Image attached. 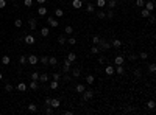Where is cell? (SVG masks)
<instances>
[{
	"label": "cell",
	"instance_id": "6da1fadb",
	"mask_svg": "<svg viewBox=\"0 0 156 115\" xmlns=\"http://www.w3.org/2000/svg\"><path fill=\"white\" fill-rule=\"evenodd\" d=\"M94 98V90H91V89H86V90L83 92V101H89Z\"/></svg>",
	"mask_w": 156,
	"mask_h": 115
},
{
	"label": "cell",
	"instance_id": "7a4b0ae2",
	"mask_svg": "<svg viewBox=\"0 0 156 115\" xmlns=\"http://www.w3.org/2000/svg\"><path fill=\"white\" fill-rule=\"evenodd\" d=\"M98 45H100V50H103V52H106V50L111 48V42H108V41H105V39H100Z\"/></svg>",
	"mask_w": 156,
	"mask_h": 115
},
{
	"label": "cell",
	"instance_id": "3957f363",
	"mask_svg": "<svg viewBox=\"0 0 156 115\" xmlns=\"http://www.w3.org/2000/svg\"><path fill=\"white\" fill-rule=\"evenodd\" d=\"M27 62L30 64V65H36V64L39 62V58H37L36 54H30V56L27 58Z\"/></svg>",
	"mask_w": 156,
	"mask_h": 115
},
{
	"label": "cell",
	"instance_id": "277c9868",
	"mask_svg": "<svg viewBox=\"0 0 156 115\" xmlns=\"http://www.w3.org/2000/svg\"><path fill=\"white\" fill-rule=\"evenodd\" d=\"M70 69H72V62L66 58V59H64V67H62V72H64V73H69Z\"/></svg>",
	"mask_w": 156,
	"mask_h": 115
},
{
	"label": "cell",
	"instance_id": "5b68a950",
	"mask_svg": "<svg viewBox=\"0 0 156 115\" xmlns=\"http://www.w3.org/2000/svg\"><path fill=\"white\" fill-rule=\"evenodd\" d=\"M24 42H25V44H28V45H33L36 42V39H35V36H33V34H27V36L24 37Z\"/></svg>",
	"mask_w": 156,
	"mask_h": 115
},
{
	"label": "cell",
	"instance_id": "8992f818",
	"mask_svg": "<svg viewBox=\"0 0 156 115\" xmlns=\"http://www.w3.org/2000/svg\"><path fill=\"white\" fill-rule=\"evenodd\" d=\"M123 62H125L123 54H117V56L114 58V64H116V65H123Z\"/></svg>",
	"mask_w": 156,
	"mask_h": 115
},
{
	"label": "cell",
	"instance_id": "52a82bcc",
	"mask_svg": "<svg viewBox=\"0 0 156 115\" xmlns=\"http://www.w3.org/2000/svg\"><path fill=\"white\" fill-rule=\"evenodd\" d=\"M47 22H48V25H50L52 28H56L58 25H60V22H58L55 17H48V16H47Z\"/></svg>",
	"mask_w": 156,
	"mask_h": 115
},
{
	"label": "cell",
	"instance_id": "ba28073f",
	"mask_svg": "<svg viewBox=\"0 0 156 115\" xmlns=\"http://www.w3.org/2000/svg\"><path fill=\"white\" fill-rule=\"evenodd\" d=\"M50 106H52L53 109H58L61 106V101L58 100V98H52V101H50Z\"/></svg>",
	"mask_w": 156,
	"mask_h": 115
},
{
	"label": "cell",
	"instance_id": "9c48e42d",
	"mask_svg": "<svg viewBox=\"0 0 156 115\" xmlns=\"http://www.w3.org/2000/svg\"><path fill=\"white\" fill-rule=\"evenodd\" d=\"M83 6V0H72V8L75 10H80Z\"/></svg>",
	"mask_w": 156,
	"mask_h": 115
},
{
	"label": "cell",
	"instance_id": "30bf717a",
	"mask_svg": "<svg viewBox=\"0 0 156 115\" xmlns=\"http://www.w3.org/2000/svg\"><path fill=\"white\" fill-rule=\"evenodd\" d=\"M114 73L123 75V73H125V67H123V65H116V67H114Z\"/></svg>",
	"mask_w": 156,
	"mask_h": 115
},
{
	"label": "cell",
	"instance_id": "8fae6325",
	"mask_svg": "<svg viewBox=\"0 0 156 115\" xmlns=\"http://www.w3.org/2000/svg\"><path fill=\"white\" fill-rule=\"evenodd\" d=\"M144 8H145V10H148V11H153V10H155V2H153V0L147 2L145 5H144Z\"/></svg>",
	"mask_w": 156,
	"mask_h": 115
},
{
	"label": "cell",
	"instance_id": "7c38bea8",
	"mask_svg": "<svg viewBox=\"0 0 156 115\" xmlns=\"http://www.w3.org/2000/svg\"><path fill=\"white\" fill-rule=\"evenodd\" d=\"M105 73H106V75H109V76H111V75H114V67H112V65H109V64H108V65L105 67Z\"/></svg>",
	"mask_w": 156,
	"mask_h": 115
},
{
	"label": "cell",
	"instance_id": "4fadbf2b",
	"mask_svg": "<svg viewBox=\"0 0 156 115\" xmlns=\"http://www.w3.org/2000/svg\"><path fill=\"white\" fill-rule=\"evenodd\" d=\"M37 14L39 16H47V8H45L44 5H41L39 8H37Z\"/></svg>",
	"mask_w": 156,
	"mask_h": 115
},
{
	"label": "cell",
	"instance_id": "5bb4252c",
	"mask_svg": "<svg viewBox=\"0 0 156 115\" xmlns=\"http://www.w3.org/2000/svg\"><path fill=\"white\" fill-rule=\"evenodd\" d=\"M111 47H114V48H120V47H122V41H120V39L111 41Z\"/></svg>",
	"mask_w": 156,
	"mask_h": 115
},
{
	"label": "cell",
	"instance_id": "9a60e30c",
	"mask_svg": "<svg viewBox=\"0 0 156 115\" xmlns=\"http://www.w3.org/2000/svg\"><path fill=\"white\" fill-rule=\"evenodd\" d=\"M48 79H50V76L47 73H42V75H39V79L37 81H39V83H47Z\"/></svg>",
	"mask_w": 156,
	"mask_h": 115
},
{
	"label": "cell",
	"instance_id": "2e32d148",
	"mask_svg": "<svg viewBox=\"0 0 156 115\" xmlns=\"http://www.w3.org/2000/svg\"><path fill=\"white\" fill-rule=\"evenodd\" d=\"M27 87H28V86H27L25 83H19V84H17V87H16V89H17L19 92H27Z\"/></svg>",
	"mask_w": 156,
	"mask_h": 115
},
{
	"label": "cell",
	"instance_id": "e0dca14e",
	"mask_svg": "<svg viewBox=\"0 0 156 115\" xmlns=\"http://www.w3.org/2000/svg\"><path fill=\"white\" fill-rule=\"evenodd\" d=\"M28 25H30V30H36V27H37L36 19H28Z\"/></svg>",
	"mask_w": 156,
	"mask_h": 115
},
{
	"label": "cell",
	"instance_id": "ac0fdd59",
	"mask_svg": "<svg viewBox=\"0 0 156 115\" xmlns=\"http://www.w3.org/2000/svg\"><path fill=\"white\" fill-rule=\"evenodd\" d=\"M58 86H60V81H55V79L50 81V89H52V90H56Z\"/></svg>",
	"mask_w": 156,
	"mask_h": 115
},
{
	"label": "cell",
	"instance_id": "d6986e66",
	"mask_svg": "<svg viewBox=\"0 0 156 115\" xmlns=\"http://www.w3.org/2000/svg\"><path fill=\"white\" fill-rule=\"evenodd\" d=\"M80 75H81V70H80L78 67H73V69H72V76H73V78H78Z\"/></svg>",
	"mask_w": 156,
	"mask_h": 115
},
{
	"label": "cell",
	"instance_id": "ffe728a7",
	"mask_svg": "<svg viewBox=\"0 0 156 115\" xmlns=\"http://www.w3.org/2000/svg\"><path fill=\"white\" fill-rule=\"evenodd\" d=\"M50 34V30L47 28V27H44V28H41V36L42 37H47Z\"/></svg>",
	"mask_w": 156,
	"mask_h": 115
},
{
	"label": "cell",
	"instance_id": "44dd1931",
	"mask_svg": "<svg viewBox=\"0 0 156 115\" xmlns=\"http://www.w3.org/2000/svg\"><path fill=\"white\" fill-rule=\"evenodd\" d=\"M75 90H77L78 93H83L84 90H86V87H84V84H77V86H75Z\"/></svg>",
	"mask_w": 156,
	"mask_h": 115
},
{
	"label": "cell",
	"instance_id": "7402d4cb",
	"mask_svg": "<svg viewBox=\"0 0 156 115\" xmlns=\"http://www.w3.org/2000/svg\"><path fill=\"white\" fill-rule=\"evenodd\" d=\"M56 64H58V59L52 56V58H48V65H52V67H56Z\"/></svg>",
	"mask_w": 156,
	"mask_h": 115
},
{
	"label": "cell",
	"instance_id": "603a6c76",
	"mask_svg": "<svg viewBox=\"0 0 156 115\" xmlns=\"http://www.w3.org/2000/svg\"><path fill=\"white\" fill-rule=\"evenodd\" d=\"M106 5L109 6V10H112V8H116V6H117V0H108Z\"/></svg>",
	"mask_w": 156,
	"mask_h": 115
},
{
	"label": "cell",
	"instance_id": "cb8c5ba5",
	"mask_svg": "<svg viewBox=\"0 0 156 115\" xmlns=\"http://www.w3.org/2000/svg\"><path fill=\"white\" fill-rule=\"evenodd\" d=\"M62 16H64V11H62L61 8H56V10H55V17H62Z\"/></svg>",
	"mask_w": 156,
	"mask_h": 115
},
{
	"label": "cell",
	"instance_id": "d4e9b609",
	"mask_svg": "<svg viewBox=\"0 0 156 115\" xmlns=\"http://www.w3.org/2000/svg\"><path fill=\"white\" fill-rule=\"evenodd\" d=\"M147 107H148L150 110H153L156 107V103H155V100H150V101H147Z\"/></svg>",
	"mask_w": 156,
	"mask_h": 115
},
{
	"label": "cell",
	"instance_id": "484cf974",
	"mask_svg": "<svg viewBox=\"0 0 156 115\" xmlns=\"http://www.w3.org/2000/svg\"><path fill=\"white\" fill-rule=\"evenodd\" d=\"M10 62H11V58L8 56V54H5V56L2 58V64H3V65H8Z\"/></svg>",
	"mask_w": 156,
	"mask_h": 115
},
{
	"label": "cell",
	"instance_id": "4316f807",
	"mask_svg": "<svg viewBox=\"0 0 156 115\" xmlns=\"http://www.w3.org/2000/svg\"><path fill=\"white\" fill-rule=\"evenodd\" d=\"M64 33H66L67 36H72V33H73V28L70 27V25H67V27L64 28Z\"/></svg>",
	"mask_w": 156,
	"mask_h": 115
},
{
	"label": "cell",
	"instance_id": "83f0119b",
	"mask_svg": "<svg viewBox=\"0 0 156 115\" xmlns=\"http://www.w3.org/2000/svg\"><path fill=\"white\" fill-rule=\"evenodd\" d=\"M28 87H30V89H33V90H36V89L39 87V84H37V81H35V79H33L31 83L28 84Z\"/></svg>",
	"mask_w": 156,
	"mask_h": 115
},
{
	"label": "cell",
	"instance_id": "f1b7e54d",
	"mask_svg": "<svg viewBox=\"0 0 156 115\" xmlns=\"http://www.w3.org/2000/svg\"><path fill=\"white\" fill-rule=\"evenodd\" d=\"M86 10H87V12H94L95 11V5H94V3H87Z\"/></svg>",
	"mask_w": 156,
	"mask_h": 115
},
{
	"label": "cell",
	"instance_id": "f546056e",
	"mask_svg": "<svg viewBox=\"0 0 156 115\" xmlns=\"http://www.w3.org/2000/svg\"><path fill=\"white\" fill-rule=\"evenodd\" d=\"M141 14H142V17H150V14H151V11H148V10H145V8H142V11H141Z\"/></svg>",
	"mask_w": 156,
	"mask_h": 115
},
{
	"label": "cell",
	"instance_id": "4dcf8cb0",
	"mask_svg": "<svg viewBox=\"0 0 156 115\" xmlns=\"http://www.w3.org/2000/svg\"><path fill=\"white\" fill-rule=\"evenodd\" d=\"M67 59H69L70 62H75V61H77V54H75V53H69V54H67Z\"/></svg>",
	"mask_w": 156,
	"mask_h": 115
},
{
	"label": "cell",
	"instance_id": "1f68e13d",
	"mask_svg": "<svg viewBox=\"0 0 156 115\" xmlns=\"http://www.w3.org/2000/svg\"><path fill=\"white\" fill-rule=\"evenodd\" d=\"M94 81H95L94 75H87V76H86V83H87V84H94Z\"/></svg>",
	"mask_w": 156,
	"mask_h": 115
},
{
	"label": "cell",
	"instance_id": "d6a6232c",
	"mask_svg": "<svg viewBox=\"0 0 156 115\" xmlns=\"http://www.w3.org/2000/svg\"><path fill=\"white\" fill-rule=\"evenodd\" d=\"M98 8H103V6H106V0H97V3H95Z\"/></svg>",
	"mask_w": 156,
	"mask_h": 115
},
{
	"label": "cell",
	"instance_id": "836d02e7",
	"mask_svg": "<svg viewBox=\"0 0 156 115\" xmlns=\"http://www.w3.org/2000/svg\"><path fill=\"white\" fill-rule=\"evenodd\" d=\"M39 61H41V64H44V65H48V58L47 56H41Z\"/></svg>",
	"mask_w": 156,
	"mask_h": 115
},
{
	"label": "cell",
	"instance_id": "e575fe53",
	"mask_svg": "<svg viewBox=\"0 0 156 115\" xmlns=\"http://www.w3.org/2000/svg\"><path fill=\"white\" fill-rule=\"evenodd\" d=\"M58 42H60L61 45H62V44H66V42H67V39H66V36H64V34H60V37H58Z\"/></svg>",
	"mask_w": 156,
	"mask_h": 115
},
{
	"label": "cell",
	"instance_id": "d590c367",
	"mask_svg": "<svg viewBox=\"0 0 156 115\" xmlns=\"http://www.w3.org/2000/svg\"><path fill=\"white\" fill-rule=\"evenodd\" d=\"M137 56H139V58H141V59H142V61H145V59H147V58H148V53H147V52H142V53H139V54H137Z\"/></svg>",
	"mask_w": 156,
	"mask_h": 115
},
{
	"label": "cell",
	"instance_id": "8d00e7d4",
	"mask_svg": "<svg viewBox=\"0 0 156 115\" xmlns=\"http://www.w3.org/2000/svg\"><path fill=\"white\" fill-rule=\"evenodd\" d=\"M145 5V0H136V6L137 8H144Z\"/></svg>",
	"mask_w": 156,
	"mask_h": 115
},
{
	"label": "cell",
	"instance_id": "74e56055",
	"mask_svg": "<svg viewBox=\"0 0 156 115\" xmlns=\"http://www.w3.org/2000/svg\"><path fill=\"white\" fill-rule=\"evenodd\" d=\"M98 52H100V48H98L97 45H94V47L91 48V53H92V54H98Z\"/></svg>",
	"mask_w": 156,
	"mask_h": 115
},
{
	"label": "cell",
	"instance_id": "f35d334b",
	"mask_svg": "<svg viewBox=\"0 0 156 115\" xmlns=\"http://www.w3.org/2000/svg\"><path fill=\"white\" fill-rule=\"evenodd\" d=\"M45 114H47V115L53 114V107H52V106H45Z\"/></svg>",
	"mask_w": 156,
	"mask_h": 115
},
{
	"label": "cell",
	"instance_id": "ab89813d",
	"mask_svg": "<svg viewBox=\"0 0 156 115\" xmlns=\"http://www.w3.org/2000/svg\"><path fill=\"white\" fill-rule=\"evenodd\" d=\"M52 79H55V81H60V79H61V75L58 73V72H55V73L52 75Z\"/></svg>",
	"mask_w": 156,
	"mask_h": 115
},
{
	"label": "cell",
	"instance_id": "60d3db41",
	"mask_svg": "<svg viewBox=\"0 0 156 115\" xmlns=\"http://www.w3.org/2000/svg\"><path fill=\"white\" fill-rule=\"evenodd\" d=\"M97 17H98V19H105V17H106V12H105V11H98V12H97Z\"/></svg>",
	"mask_w": 156,
	"mask_h": 115
},
{
	"label": "cell",
	"instance_id": "b9f144b4",
	"mask_svg": "<svg viewBox=\"0 0 156 115\" xmlns=\"http://www.w3.org/2000/svg\"><path fill=\"white\" fill-rule=\"evenodd\" d=\"M14 25H16V27H17V28H20V27H22V25H24V22H22V19H16V22H14Z\"/></svg>",
	"mask_w": 156,
	"mask_h": 115
},
{
	"label": "cell",
	"instance_id": "7bdbcfd3",
	"mask_svg": "<svg viewBox=\"0 0 156 115\" xmlns=\"http://www.w3.org/2000/svg\"><path fill=\"white\" fill-rule=\"evenodd\" d=\"M67 42H69L70 45H75V44H77V39H75V37H72V36H70L69 39H67Z\"/></svg>",
	"mask_w": 156,
	"mask_h": 115
},
{
	"label": "cell",
	"instance_id": "ee69618b",
	"mask_svg": "<svg viewBox=\"0 0 156 115\" xmlns=\"http://www.w3.org/2000/svg\"><path fill=\"white\" fill-rule=\"evenodd\" d=\"M98 42H100V37H98V36H94V37H92V44H94V45H98Z\"/></svg>",
	"mask_w": 156,
	"mask_h": 115
},
{
	"label": "cell",
	"instance_id": "f6af8a7d",
	"mask_svg": "<svg viewBox=\"0 0 156 115\" xmlns=\"http://www.w3.org/2000/svg\"><path fill=\"white\" fill-rule=\"evenodd\" d=\"M36 104H28V110H30V112H36Z\"/></svg>",
	"mask_w": 156,
	"mask_h": 115
},
{
	"label": "cell",
	"instance_id": "bcb514c9",
	"mask_svg": "<svg viewBox=\"0 0 156 115\" xmlns=\"http://www.w3.org/2000/svg\"><path fill=\"white\" fill-rule=\"evenodd\" d=\"M31 79L37 81V79H39V73H37V72H33V73H31Z\"/></svg>",
	"mask_w": 156,
	"mask_h": 115
},
{
	"label": "cell",
	"instance_id": "7dc6e473",
	"mask_svg": "<svg viewBox=\"0 0 156 115\" xmlns=\"http://www.w3.org/2000/svg\"><path fill=\"white\" fill-rule=\"evenodd\" d=\"M19 62H20V64H22V65H25V64H27V58H25V56H24V54H22V56H20V58H19Z\"/></svg>",
	"mask_w": 156,
	"mask_h": 115
},
{
	"label": "cell",
	"instance_id": "c3c4849f",
	"mask_svg": "<svg viewBox=\"0 0 156 115\" xmlns=\"http://www.w3.org/2000/svg\"><path fill=\"white\" fill-rule=\"evenodd\" d=\"M24 5L27 6V8H30L33 5V0H24Z\"/></svg>",
	"mask_w": 156,
	"mask_h": 115
},
{
	"label": "cell",
	"instance_id": "681fc988",
	"mask_svg": "<svg viewBox=\"0 0 156 115\" xmlns=\"http://www.w3.org/2000/svg\"><path fill=\"white\" fill-rule=\"evenodd\" d=\"M106 17H108V19H112V17H114V11L109 10V11L106 12Z\"/></svg>",
	"mask_w": 156,
	"mask_h": 115
},
{
	"label": "cell",
	"instance_id": "f907efd6",
	"mask_svg": "<svg viewBox=\"0 0 156 115\" xmlns=\"http://www.w3.org/2000/svg\"><path fill=\"white\" fill-rule=\"evenodd\" d=\"M61 79H64V81H66V83H69V81H70V79H72V76H70V75H67V73H66V75H64V76H62V78H61Z\"/></svg>",
	"mask_w": 156,
	"mask_h": 115
},
{
	"label": "cell",
	"instance_id": "816d5d0a",
	"mask_svg": "<svg viewBox=\"0 0 156 115\" xmlns=\"http://www.w3.org/2000/svg\"><path fill=\"white\" fill-rule=\"evenodd\" d=\"M148 69H150L151 73H155V72H156V64H150V65H148Z\"/></svg>",
	"mask_w": 156,
	"mask_h": 115
},
{
	"label": "cell",
	"instance_id": "f5cc1de1",
	"mask_svg": "<svg viewBox=\"0 0 156 115\" xmlns=\"http://www.w3.org/2000/svg\"><path fill=\"white\" fill-rule=\"evenodd\" d=\"M137 58H139L137 54H130V56H128V59H130V61H136Z\"/></svg>",
	"mask_w": 156,
	"mask_h": 115
},
{
	"label": "cell",
	"instance_id": "db71d44e",
	"mask_svg": "<svg viewBox=\"0 0 156 115\" xmlns=\"http://www.w3.org/2000/svg\"><path fill=\"white\" fill-rule=\"evenodd\" d=\"M5 6H6V0H0V10H3Z\"/></svg>",
	"mask_w": 156,
	"mask_h": 115
},
{
	"label": "cell",
	"instance_id": "11a10c76",
	"mask_svg": "<svg viewBox=\"0 0 156 115\" xmlns=\"http://www.w3.org/2000/svg\"><path fill=\"white\" fill-rule=\"evenodd\" d=\"M134 75H136V78H141V70H139V69H136V70H134Z\"/></svg>",
	"mask_w": 156,
	"mask_h": 115
},
{
	"label": "cell",
	"instance_id": "9f6ffc18",
	"mask_svg": "<svg viewBox=\"0 0 156 115\" xmlns=\"http://www.w3.org/2000/svg\"><path fill=\"white\" fill-rule=\"evenodd\" d=\"M5 90H6V92H11V90H12V86H11V84H6V86H5Z\"/></svg>",
	"mask_w": 156,
	"mask_h": 115
},
{
	"label": "cell",
	"instance_id": "6f0895ef",
	"mask_svg": "<svg viewBox=\"0 0 156 115\" xmlns=\"http://www.w3.org/2000/svg\"><path fill=\"white\" fill-rule=\"evenodd\" d=\"M50 101H52V98H45V106H50Z\"/></svg>",
	"mask_w": 156,
	"mask_h": 115
},
{
	"label": "cell",
	"instance_id": "680465c9",
	"mask_svg": "<svg viewBox=\"0 0 156 115\" xmlns=\"http://www.w3.org/2000/svg\"><path fill=\"white\" fill-rule=\"evenodd\" d=\"M45 2H47V0H36V3H39V5H44Z\"/></svg>",
	"mask_w": 156,
	"mask_h": 115
},
{
	"label": "cell",
	"instance_id": "91938a15",
	"mask_svg": "<svg viewBox=\"0 0 156 115\" xmlns=\"http://www.w3.org/2000/svg\"><path fill=\"white\" fill-rule=\"evenodd\" d=\"M150 22H151V23H155V16H151V14H150Z\"/></svg>",
	"mask_w": 156,
	"mask_h": 115
},
{
	"label": "cell",
	"instance_id": "94428289",
	"mask_svg": "<svg viewBox=\"0 0 156 115\" xmlns=\"http://www.w3.org/2000/svg\"><path fill=\"white\" fill-rule=\"evenodd\" d=\"M98 62H100V64H105V58L102 56V58H100V59H98Z\"/></svg>",
	"mask_w": 156,
	"mask_h": 115
},
{
	"label": "cell",
	"instance_id": "6125c7cd",
	"mask_svg": "<svg viewBox=\"0 0 156 115\" xmlns=\"http://www.w3.org/2000/svg\"><path fill=\"white\" fill-rule=\"evenodd\" d=\"M2 78H3V76H2V72H0V81H2Z\"/></svg>",
	"mask_w": 156,
	"mask_h": 115
},
{
	"label": "cell",
	"instance_id": "be15d7a7",
	"mask_svg": "<svg viewBox=\"0 0 156 115\" xmlns=\"http://www.w3.org/2000/svg\"><path fill=\"white\" fill-rule=\"evenodd\" d=\"M11 2H17V0H11Z\"/></svg>",
	"mask_w": 156,
	"mask_h": 115
}]
</instances>
